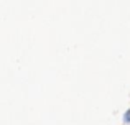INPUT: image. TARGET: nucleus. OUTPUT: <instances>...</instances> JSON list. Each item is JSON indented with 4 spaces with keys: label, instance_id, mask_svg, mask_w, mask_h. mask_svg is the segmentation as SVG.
I'll return each instance as SVG.
<instances>
[{
    "label": "nucleus",
    "instance_id": "nucleus-1",
    "mask_svg": "<svg viewBox=\"0 0 130 125\" xmlns=\"http://www.w3.org/2000/svg\"><path fill=\"white\" fill-rule=\"evenodd\" d=\"M124 123L130 125V109H127V110H125V114H124Z\"/></svg>",
    "mask_w": 130,
    "mask_h": 125
}]
</instances>
